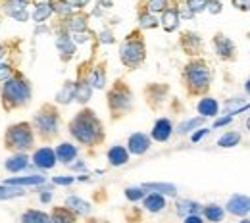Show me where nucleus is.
Wrapping results in <instances>:
<instances>
[{
    "label": "nucleus",
    "instance_id": "1",
    "mask_svg": "<svg viewBox=\"0 0 250 223\" xmlns=\"http://www.w3.org/2000/svg\"><path fill=\"white\" fill-rule=\"evenodd\" d=\"M69 135L83 146L87 148H94V146H100L106 139V133H104V125L102 122L98 120V116L94 114L93 110L89 108H83L81 112H77L73 116V120L69 122Z\"/></svg>",
    "mask_w": 250,
    "mask_h": 223
},
{
    "label": "nucleus",
    "instance_id": "2",
    "mask_svg": "<svg viewBox=\"0 0 250 223\" xmlns=\"http://www.w3.org/2000/svg\"><path fill=\"white\" fill-rule=\"evenodd\" d=\"M31 83L20 69L8 81H4L2 87H0V100H2V108L6 112H14V110H20V108H25L31 102Z\"/></svg>",
    "mask_w": 250,
    "mask_h": 223
},
{
    "label": "nucleus",
    "instance_id": "3",
    "mask_svg": "<svg viewBox=\"0 0 250 223\" xmlns=\"http://www.w3.org/2000/svg\"><path fill=\"white\" fill-rule=\"evenodd\" d=\"M183 83L190 96L206 95L212 83V69L204 58H190L183 67Z\"/></svg>",
    "mask_w": 250,
    "mask_h": 223
},
{
    "label": "nucleus",
    "instance_id": "4",
    "mask_svg": "<svg viewBox=\"0 0 250 223\" xmlns=\"http://www.w3.org/2000/svg\"><path fill=\"white\" fill-rule=\"evenodd\" d=\"M31 125L35 135L41 141H44V142L54 141L58 137V133H60V112H58V108L54 104H50V102L42 104L39 108V112L35 114Z\"/></svg>",
    "mask_w": 250,
    "mask_h": 223
},
{
    "label": "nucleus",
    "instance_id": "5",
    "mask_svg": "<svg viewBox=\"0 0 250 223\" xmlns=\"http://www.w3.org/2000/svg\"><path fill=\"white\" fill-rule=\"evenodd\" d=\"M35 146V131L31 122H20L6 129L4 133V148L14 154H25Z\"/></svg>",
    "mask_w": 250,
    "mask_h": 223
},
{
    "label": "nucleus",
    "instance_id": "6",
    "mask_svg": "<svg viewBox=\"0 0 250 223\" xmlns=\"http://www.w3.org/2000/svg\"><path fill=\"white\" fill-rule=\"evenodd\" d=\"M146 58V44H145V37L139 29L131 31L124 39L122 46H120V60L125 67L129 69H137L139 65L145 62Z\"/></svg>",
    "mask_w": 250,
    "mask_h": 223
},
{
    "label": "nucleus",
    "instance_id": "7",
    "mask_svg": "<svg viewBox=\"0 0 250 223\" xmlns=\"http://www.w3.org/2000/svg\"><path fill=\"white\" fill-rule=\"evenodd\" d=\"M108 108L114 120L124 118L133 110V93L124 79H118L108 91Z\"/></svg>",
    "mask_w": 250,
    "mask_h": 223
},
{
    "label": "nucleus",
    "instance_id": "8",
    "mask_svg": "<svg viewBox=\"0 0 250 223\" xmlns=\"http://www.w3.org/2000/svg\"><path fill=\"white\" fill-rule=\"evenodd\" d=\"M0 10L6 18H12L16 21H27L29 20V2L27 0H2Z\"/></svg>",
    "mask_w": 250,
    "mask_h": 223
},
{
    "label": "nucleus",
    "instance_id": "9",
    "mask_svg": "<svg viewBox=\"0 0 250 223\" xmlns=\"http://www.w3.org/2000/svg\"><path fill=\"white\" fill-rule=\"evenodd\" d=\"M87 67H89L87 62L79 65V75L75 79V100L79 104H87L93 96V87L89 83V69Z\"/></svg>",
    "mask_w": 250,
    "mask_h": 223
},
{
    "label": "nucleus",
    "instance_id": "10",
    "mask_svg": "<svg viewBox=\"0 0 250 223\" xmlns=\"http://www.w3.org/2000/svg\"><path fill=\"white\" fill-rule=\"evenodd\" d=\"M56 48H58V54H60L62 62H69L75 54V42H73L69 31L63 25L62 29H58V35H56Z\"/></svg>",
    "mask_w": 250,
    "mask_h": 223
},
{
    "label": "nucleus",
    "instance_id": "11",
    "mask_svg": "<svg viewBox=\"0 0 250 223\" xmlns=\"http://www.w3.org/2000/svg\"><path fill=\"white\" fill-rule=\"evenodd\" d=\"M183 52L188 54L190 58H198L202 52V39L200 35H196L194 31H183L181 33V41H179Z\"/></svg>",
    "mask_w": 250,
    "mask_h": 223
},
{
    "label": "nucleus",
    "instance_id": "12",
    "mask_svg": "<svg viewBox=\"0 0 250 223\" xmlns=\"http://www.w3.org/2000/svg\"><path fill=\"white\" fill-rule=\"evenodd\" d=\"M63 27L69 33H85L89 31V16L83 12V10H77L73 12L69 18H65L62 21Z\"/></svg>",
    "mask_w": 250,
    "mask_h": 223
},
{
    "label": "nucleus",
    "instance_id": "13",
    "mask_svg": "<svg viewBox=\"0 0 250 223\" xmlns=\"http://www.w3.org/2000/svg\"><path fill=\"white\" fill-rule=\"evenodd\" d=\"M33 163L39 167V169H52L56 165V152L50 148V146H41L33 152Z\"/></svg>",
    "mask_w": 250,
    "mask_h": 223
},
{
    "label": "nucleus",
    "instance_id": "14",
    "mask_svg": "<svg viewBox=\"0 0 250 223\" xmlns=\"http://www.w3.org/2000/svg\"><path fill=\"white\" fill-rule=\"evenodd\" d=\"M148 148H150V137L145 135V133H133L127 139V150H129V154L143 156V154L148 152Z\"/></svg>",
    "mask_w": 250,
    "mask_h": 223
},
{
    "label": "nucleus",
    "instance_id": "15",
    "mask_svg": "<svg viewBox=\"0 0 250 223\" xmlns=\"http://www.w3.org/2000/svg\"><path fill=\"white\" fill-rule=\"evenodd\" d=\"M214 48H216V54H218L221 60H235V44L229 37H225L223 33H218L214 37Z\"/></svg>",
    "mask_w": 250,
    "mask_h": 223
},
{
    "label": "nucleus",
    "instance_id": "16",
    "mask_svg": "<svg viewBox=\"0 0 250 223\" xmlns=\"http://www.w3.org/2000/svg\"><path fill=\"white\" fill-rule=\"evenodd\" d=\"M227 212L233 214V216H247L250 214V196L247 194H233L229 200H227Z\"/></svg>",
    "mask_w": 250,
    "mask_h": 223
},
{
    "label": "nucleus",
    "instance_id": "17",
    "mask_svg": "<svg viewBox=\"0 0 250 223\" xmlns=\"http://www.w3.org/2000/svg\"><path fill=\"white\" fill-rule=\"evenodd\" d=\"M179 8H177V4H173V2H169V6L162 12V27H164V31L167 33H173L177 27H179Z\"/></svg>",
    "mask_w": 250,
    "mask_h": 223
},
{
    "label": "nucleus",
    "instance_id": "18",
    "mask_svg": "<svg viewBox=\"0 0 250 223\" xmlns=\"http://www.w3.org/2000/svg\"><path fill=\"white\" fill-rule=\"evenodd\" d=\"M171 135H173V125H171V120H167V118H160L154 123L152 131H150V139L156 141V142L169 141Z\"/></svg>",
    "mask_w": 250,
    "mask_h": 223
},
{
    "label": "nucleus",
    "instance_id": "19",
    "mask_svg": "<svg viewBox=\"0 0 250 223\" xmlns=\"http://www.w3.org/2000/svg\"><path fill=\"white\" fill-rule=\"evenodd\" d=\"M89 83L93 89H104L106 87V62H98L89 69Z\"/></svg>",
    "mask_w": 250,
    "mask_h": 223
},
{
    "label": "nucleus",
    "instance_id": "20",
    "mask_svg": "<svg viewBox=\"0 0 250 223\" xmlns=\"http://www.w3.org/2000/svg\"><path fill=\"white\" fill-rule=\"evenodd\" d=\"M196 110H198V114H200L202 118H214V116H218L219 104L216 98L204 96V98H200V102L196 104Z\"/></svg>",
    "mask_w": 250,
    "mask_h": 223
},
{
    "label": "nucleus",
    "instance_id": "21",
    "mask_svg": "<svg viewBox=\"0 0 250 223\" xmlns=\"http://www.w3.org/2000/svg\"><path fill=\"white\" fill-rule=\"evenodd\" d=\"M54 152H56V160L65 163V165H69L73 160L77 158V146H73L71 142H60Z\"/></svg>",
    "mask_w": 250,
    "mask_h": 223
},
{
    "label": "nucleus",
    "instance_id": "22",
    "mask_svg": "<svg viewBox=\"0 0 250 223\" xmlns=\"http://www.w3.org/2000/svg\"><path fill=\"white\" fill-rule=\"evenodd\" d=\"M108 162H110V165H114V167H120V165H125L127 162H129V150L125 148V146H120V144H116V146H112L110 150H108Z\"/></svg>",
    "mask_w": 250,
    "mask_h": 223
},
{
    "label": "nucleus",
    "instance_id": "23",
    "mask_svg": "<svg viewBox=\"0 0 250 223\" xmlns=\"http://www.w3.org/2000/svg\"><path fill=\"white\" fill-rule=\"evenodd\" d=\"M27 165H29V158L25 154H14L4 162V169L10 173H20V171L27 169Z\"/></svg>",
    "mask_w": 250,
    "mask_h": 223
},
{
    "label": "nucleus",
    "instance_id": "24",
    "mask_svg": "<svg viewBox=\"0 0 250 223\" xmlns=\"http://www.w3.org/2000/svg\"><path fill=\"white\" fill-rule=\"evenodd\" d=\"M52 6H50V0H37L35 2V10H33V20L37 23H44L50 16H52Z\"/></svg>",
    "mask_w": 250,
    "mask_h": 223
},
{
    "label": "nucleus",
    "instance_id": "25",
    "mask_svg": "<svg viewBox=\"0 0 250 223\" xmlns=\"http://www.w3.org/2000/svg\"><path fill=\"white\" fill-rule=\"evenodd\" d=\"M65 208H69L73 214H81V216H89L91 214V204L79 196H67L65 198Z\"/></svg>",
    "mask_w": 250,
    "mask_h": 223
},
{
    "label": "nucleus",
    "instance_id": "26",
    "mask_svg": "<svg viewBox=\"0 0 250 223\" xmlns=\"http://www.w3.org/2000/svg\"><path fill=\"white\" fill-rule=\"evenodd\" d=\"M46 179L42 175H25V177H12V179H6L2 185H10V187H23V185H31V187H37V185H42Z\"/></svg>",
    "mask_w": 250,
    "mask_h": 223
},
{
    "label": "nucleus",
    "instance_id": "27",
    "mask_svg": "<svg viewBox=\"0 0 250 223\" xmlns=\"http://www.w3.org/2000/svg\"><path fill=\"white\" fill-rule=\"evenodd\" d=\"M166 208V198L158 192H150L145 196V210L150 212V214H156V212H162Z\"/></svg>",
    "mask_w": 250,
    "mask_h": 223
},
{
    "label": "nucleus",
    "instance_id": "28",
    "mask_svg": "<svg viewBox=\"0 0 250 223\" xmlns=\"http://www.w3.org/2000/svg\"><path fill=\"white\" fill-rule=\"evenodd\" d=\"M75 216H77V214H73L69 208L58 206V208H54L52 214H50V223H75Z\"/></svg>",
    "mask_w": 250,
    "mask_h": 223
},
{
    "label": "nucleus",
    "instance_id": "29",
    "mask_svg": "<svg viewBox=\"0 0 250 223\" xmlns=\"http://www.w3.org/2000/svg\"><path fill=\"white\" fill-rule=\"evenodd\" d=\"M50 6H52V12H54L58 18H62V20L69 18L73 12H77L69 0H50Z\"/></svg>",
    "mask_w": 250,
    "mask_h": 223
},
{
    "label": "nucleus",
    "instance_id": "30",
    "mask_svg": "<svg viewBox=\"0 0 250 223\" xmlns=\"http://www.w3.org/2000/svg\"><path fill=\"white\" fill-rule=\"evenodd\" d=\"M75 100V81H65L56 95V104H69Z\"/></svg>",
    "mask_w": 250,
    "mask_h": 223
},
{
    "label": "nucleus",
    "instance_id": "31",
    "mask_svg": "<svg viewBox=\"0 0 250 223\" xmlns=\"http://www.w3.org/2000/svg\"><path fill=\"white\" fill-rule=\"evenodd\" d=\"M145 191H150V192H158V194H167V196H175L177 194V187L171 185V183H145L143 185Z\"/></svg>",
    "mask_w": 250,
    "mask_h": 223
},
{
    "label": "nucleus",
    "instance_id": "32",
    "mask_svg": "<svg viewBox=\"0 0 250 223\" xmlns=\"http://www.w3.org/2000/svg\"><path fill=\"white\" fill-rule=\"evenodd\" d=\"M139 25H141L143 29H154V27L160 25V21L154 18V14L146 10V2H145V8L139 10Z\"/></svg>",
    "mask_w": 250,
    "mask_h": 223
},
{
    "label": "nucleus",
    "instance_id": "33",
    "mask_svg": "<svg viewBox=\"0 0 250 223\" xmlns=\"http://www.w3.org/2000/svg\"><path fill=\"white\" fill-rule=\"evenodd\" d=\"M21 223H50V216L42 210H25L21 214Z\"/></svg>",
    "mask_w": 250,
    "mask_h": 223
},
{
    "label": "nucleus",
    "instance_id": "34",
    "mask_svg": "<svg viewBox=\"0 0 250 223\" xmlns=\"http://www.w3.org/2000/svg\"><path fill=\"white\" fill-rule=\"evenodd\" d=\"M200 204L198 202H194V200H179L177 202V214L179 216H198V212H200Z\"/></svg>",
    "mask_w": 250,
    "mask_h": 223
},
{
    "label": "nucleus",
    "instance_id": "35",
    "mask_svg": "<svg viewBox=\"0 0 250 223\" xmlns=\"http://www.w3.org/2000/svg\"><path fill=\"white\" fill-rule=\"evenodd\" d=\"M241 133H237V131H227L225 135H221L218 139V146L221 148H233V146H237L239 142H241Z\"/></svg>",
    "mask_w": 250,
    "mask_h": 223
},
{
    "label": "nucleus",
    "instance_id": "36",
    "mask_svg": "<svg viewBox=\"0 0 250 223\" xmlns=\"http://www.w3.org/2000/svg\"><path fill=\"white\" fill-rule=\"evenodd\" d=\"M204 210V216H206V220L212 223H218L223 220V216H225V210L218 206V204H208V206H204L202 208Z\"/></svg>",
    "mask_w": 250,
    "mask_h": 223
},
{
    "label": "nucleus",
    "instance_id": "37",
    "mask_svg": "<svg viewBox=\"0 0 250 223\" xmlns=\"http://www.w3.org/2000/svg\"><path fill=\"white\" fill-rule=\"evenodd\" d=\"M247 106H249V104L245 102V98H231V100L225 102V114H227V116L241 114V112L247 110Z\"/></svg>",
    "mask_w": 250,
    "mask_h": 223
},
{
    "label": "nucleus",
    "instance_id": "38",
    "mask_svg": "<svg viewBox=\"0 0 250 223\" xmlns=\"http://www.w3.org/2000/svg\"><path fill=\"white\" fill-rule=\"evenodd\" d=\"M204 120L206 118H192V120H185L183 123H179V127H177V135H187L190 131H194L196 127H200L202 123H204Z\"/></svg>",
    "mask_w": 250,
    "mask_h": 223
},
{
    "label": "nucleus",
    "instance_id": "39",
    "mask_svg": "<svg viewBox=\"0 0 250 223\" xmlns=\"http://www.w3.org/2000/svg\"><path fill=\"white\" fill-rule=\"evenodd\" d=\"M23 194H25L23 187H10V185H0V200L18 198V196H23Z\"/></svg>",
    "mask_w": 250,
    "mask_h": 223
},
{
    "label": "nucleus",
    "instance_id": "40",
    "mask_svg": "<svg viewBox=\"0 0 250 223\" xmlns=\"http://www.w3.org/2000/svg\"><path fill=\"white\" fill-rule=\"evenodd\" d=\"M125 196H127V200L137 202V200H145L146 191L143 187H129V189H125Z\"/></svg>",
    "mask_w": 250,
    "mask_h": 223
},
{
    "label": "nucleus",
    "instance_id": "41",
    "mask_svg": "<svg viewBox=\"0 0 250 223\" xmlns=\"http://www.w3.org/2000/svg\"><path fill=\"white\" fill-rule=\"evenodd\" d=\"M171 0H146V10L152 12V14H158V12H164L167 6H169Z\"/></svg>",
    "mask_w": 250,
    "mask_h": 223
},
{
    "label": "nucleus",
    "instance_id": "42",
    "mask_svg": "<svg viewBox=\"0 0 250 223\" xmlns=\"http://www.w3.org/2000/svg\"><path fill=\"white\" fill-rule=\"evenodd\" d=\"M206 4L208 0H185V6L192 14H200L202 10H206Z\"/></svg>",
    "mask_w": 250,
    "mask_h": 223
},
{
    "label": "nucleus",
    "instance_id": "43",
    "mask_svg": "<svg viewBox=\"0 0 250 223\" xmlns=\"http://www.w3.org/2000/svg\"><path fill=\"white\" fill-rule=\"evenodd\" d=\"M18 69L14 67V65L10 64V62H6V64H0V83H4V81H8L14 73H16Z\"/></svg>",
    "mask_w": 250,
    "mask_h": 223
},
{
    "label": "nucleus",
    "instance_id": "44",
    "mask_svg": "<svg viewBox=\"0 0 250 223\" xmlns=\"http://www.w3.org/2000/svg\"><path fill=\"white\" fill-rule=\"evenodd\" d=\"M98 42H102V44H112V42H114V33L110 31V29L102 31L98 35Z\"/></svg>",
    "mask_w": 250,
    "mask_h": 223
},
{
    "label": "nucleus",
    "instance_id": "45",
    "mask_svg": "<svg viewBox=\"0 0 250 223\" xmlns=\"http://www.w3.org/2000/svg\"><path fill=\"white\" fill-rule=\"evenodd\" d=\"M221 2L219 0H208V4H206V10L210 12V14H219L221 12Z\"/></svg>",
    "mask_w": 250,
    "mask_h": 223
},
{
    "label": "nucleus",
    "instance_id": "46",
    "mask_svg": "<svg viewBox=\"0 0 250 223\" xmlns=\"http://www.w3.org/2000/svg\"><path fill=\"white\" fill-rule=\"evenodd\" d=\"M52 181H54V185H63V187H65V185H71V183L75 181V177H69V175H58V177H54Z\"/></svg>",
    "mask_w": 250,
    "mask_h": 223
},
{
    "label": "nucleus",
    "instance_id": "47",
    "mask_svg": "<svg viewBox=\"0 0 250 223\" xmlns=\"http://www.w3.org/2000/svg\"><path fill=\"white\" fill-rule=\"evenodd\" d=\"M233 6L241 12H250V0H231Z\"/></svg>",
    "mask_w": 250,
    "mask_h": 223
},
{
    "label": "nucleus",
    "instance_id": "48",
    "mask_svg": "<svg viewBox=\"0 0 250 223\" xmlns=\"http://www.w3.org/2000/svg\"><path fill=\"white\" fill-rule=\"evenodd\" d=\"M208 133H210V129H206V127L198 129V131H196V133L190 137V141H192V142H198V141H202V139H204Z\"/></svg>",
    "mask_w": 250,
    "mask_h": 223
},
{
    "label": "nucleus",
    "instance_id": "49",
    "mask_svg": "<svg viewBox=\"0 0 250 223\" xmlns=\"http://www.w3.org/2000/svg\"><path fill=\"white\" fill-rule=\"evenodd\" d=\"M233 122V116H225V118H219V120H216L214 122V127H223V125H229Z\"/></svg>",
    "mask_w": 250,
    "mask_h": 223
},
{
    "label": "nucleus",
    "instance_id": "50",
    "mask_svg": "<svg viewBox=\"0 0 250 223\" xmlns=\"http://www.w3.org/2000/svg\"><path fill=\"white\" fill-rule=\"evenodd\" d=\"M192 16H194V14L188 10L187 6H185V8H179V18H181V20H190Z\"/></svg>",
    "mask_w": 250,
    "mask_h": 223
},
{
    "label": "nucleus",
    "instance_id": "51",
    "mask_svg": "<svg viewBox=\"0 0 250 223\" xmlns=\"http://www.w3.org/2000/svg\"><path fill=\"white\" fill-rule=\"evenodd\" d=\"M69 2L73 4V8H75V10H83L91 0H69Z\"/></svg>",
    "mask_w": 250,
    "mask_h": 223
},
{
    "label": "nucleus",
    "instance_id": "52",
    "mask_svg": "<svg viewBox=\"0 0 250 223\" xmlns=\"http://www.w3.org/2000/svg\"><path fill=\"white\" fill-rule=\"evenodd\" d=\"M50 200H52V192L50 191L41 192V202H42V204H46V202H50Z\"/></svg>",
    "mask_w": 250,
    "mask_h": 223
},
{
    "label": "nucleus",
    "instance_id": "53",
    "mask_svg": "<svg viewBox=\"0 0 250 223\" xmlns=\"http://www.w3.org/2000/svg\"><path fill=\"white\" fill-rule=\"evenodd\" d=\"M185 223H204L200 216H187L185 218Z\"/></svg>",
    "mask_w": 250,
    "mask_h": 223
},
{
    "label": "nucleus",
    "instance_id": "54",
    "mask_svg": "<svg viewBox=\"0 0 250 223\" xmlns=\"http://www.w3.org/2000/svg\"><path fill=\"white\" fill-rule=\"evenodd\" d=\"M71 169H77V171H81V169H85V163H83V162H77V163H71Z\"/></svg>",
    "mask_w": 250,
    "mask_h": 223
},
{
    "label": "nucleus",
    "instance_id": "55",
    "mask_svg": "<svg viewBox=\"0 0 250 223\" xmlns=\"http://www.w3.org/2000/svg\"><path fill=\"white\" fill-rule=\"evenodd\" d=\"M98 2L102 8H112V4H114V0H98Z\"/></svg>",
    "mask_w": 250,
    "mask_h": 223
},
{
    "label": "nucleus",
    "instance_id": "56",
    "mask_svg": "<svg viewBox=\"0 0 250 223\" xmlns=\"http://www.w3.org/2000/svg\"><path fill=\"white\" fill-rule=\"evenodd\" d=\"M6 52H8V50H6V46H4L2 42H0V60H2L4 56H6Z\"/></svg>",
    "mask_w": 250,
    "mask_h": 223
},
{
    "label": "nucleus",
    "instance_id": "57",
    "mask_svg": "<svg viewBox=\"0 0 250 223\" xmlns=\"http://www.w3.org/2000/svg\"><path fill=\"white\" fill-rule=\"evenodd\" d=\"M245 91H247V93L250 95V79L247 81V83H245Z\"/></svg>",
    "mask_w": 250,
    "mask_h": 223
},
{
    "label": "nucleus",
    "instance_id": "58",
    "mask_svg": "<svg viewBox=\"0 0 250 223\" xmlns=\"http://www.w3.org/2000/svg\"><path fill=\"white\" fill-rule=\"evenodd\" d=\"M245 125H247V129H249V131H250V116H249V118H247V123H245Z\"/></svg>",
    "mask_w": 250,
    "mask_h": 223
},
{
    "label": "nucleus",
    "instance_id": "59",
    "mask_svg": "<svg viewBox=\"0 0 250 223\" xmlns=\"http://www.w3.org/2000/svg\"><path fill=\"white\" fill-rule=\"evenodd\" d=\"M239 223H250V220H241Z\"/></svg>",
    "mask_w": 250,
    "mask_h": 223
}]
</instances>
